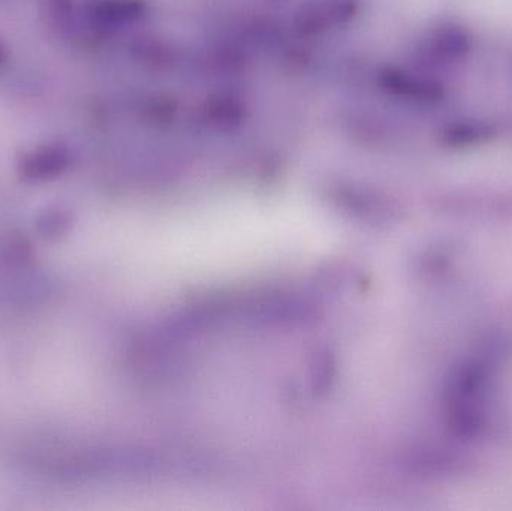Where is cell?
Instances as JSON below:
<instances>
[{
	"instance_id": "7a4b0ae2",
	"label": "cell",
	"mask_w": 512,
	"mask_h": 511,
	"mask_svg": "<svg viewBox=\"0 0 512 511\" xmlns=\"http://www.w3.org/2000/svg\"><path fill=\"white\" fill-rule=\"evenodd\" d=\"M379 81L388 95L412 104L435 105L445 96L442 84L399 68H385Z\"/></svg>"
},
{
	"instance_id": "5b68a950",
	"label": "cell",
	"mask_w": 512,
	"mask_h": 511,
	"mask_svg": "<svg viewBox=\"0 0 512 511\" xmlns=\"http://www.w3.org/2000/svg\"><path fill=\"white\" fill-rule=\"evenodd\" d=\"M496 131L490 123L481 120H456L441 131V143L453 149L480 146L495 137Z\"/></svg>"
},
{
	"instance_id": "277c9868",
	"label": "cell",
	"mask_w": 512,
	"mask_h": 511,
	"mask_svg": "<svg viewBox=\"0 0 512 511\" xmlns=\"http://www.w3.org/2000/svg\"><path fill=\"white\" fill-rule=\"evenodd\" d=\"M68 161V150L65 147L59 144L42 146L21 159L20 170L27 179H48L63 171Z\"/></svg>"
},
{
	"instance_id": "3957f363",
	"label": "cell",
	"mask_w": 512,
	"mask_h": 511,
	"mask_svg": "<svg viewBox=\"0 0 512 511\" xmlns=\"http://www.w3.org/2000/svg\"><path fill=\"white\" fill-rule=\"evenodd\" d=\"M87 14L101 26L119 27L137 23L146 15V0H89Z\"/></svg>"
},
{
	"instance_id": "8992f818",
	"label": "cell",
	"mask_w": 512,
	"mask_h": 511,
	"mask_svg": "<svg viewBox=\"0 0 512 511\" xmlns=\"http://www.w3.org/2000/svg\"><path fill=\"white\" fill-rule=\"evenodd\" d=\"M472 38L459 26H445L436 30L430 39V50L444 59H463L471 51Z\"/></svg>"
},
{
	"instance_id": "52a82bcc",
	"label": "cell",
	"mask_w": 512,
	"mask_h": 511,
	"mask_svg": "<svg viewBox=\"0 0 512 511\" xmlns=\"http://www.w3.org/2000/svg\"><path fill=\"white\" fill-rule=\"evenodd\" d=\"M3 57H5V53H3L2 47H0V62H2Z\"/></svg>"
},
{
	"instance_id": "6da1fadb",
	"label": "cell",
	"mask_w": 512,
	"mask_h": 511,
	"mask_svg": "<svg viewBox=\"0 0 512 511\" xmlns=\"http://www.w3.org/2000/svg\"><path fill=\"white\" fill-rule=\"evenodd\" d=\"M360 8V0H306L295 11L292 23L300 35H322L351 23Z\"/></svg>"
}]
</instances>
